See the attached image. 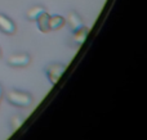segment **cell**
<instances>
[{"mask_svg": "<svg viewBox=\"0 0 147 140\" xmlns=\"http://www.w3.org/2000/svg\"><path fill=\"white\" fill-rule=\"evenodd\" d=\"M67 25H69L70 30L72 31H76L79 28H81L84 26V22H83V18L79 15L78 12L75 10H71V12L67 14Z\"/></svg>", "mask_w": 147, "mask_h": 140, "instance_id": "obj_4", "label": "cell"}, {"mask_svg": "<svg viewBox=\"0 0 147 140\" xmlns=\"http://www.w3.org/2000/svg\"><path fill=\"white\" fill-rule=\"evenodd\" d=\"M31 62V57L27 53L13 54L8 58V64L10 67H27Z\"/></svg>", "mask_w": 147, "mask_h": 140, "instance_id": "obj_3", "label": "cell"}, {"mask_svg": "<svg viewBox=\"0 0 147 140\" xmlns=\"http://www.w3.org/2000/svg\"><path fill=\"white\" fill-rule=\"evenodd\" d=\"M88 32H89V28H86L85 26H83L81 28H79V30L74 31V32H72L71 43H72L75 46H80L81 44L85 41L86 36H88Z\"/></svg>", "mask_w": 147, "mask_h": 140, "instance_id": "obj_6", "label": "cell"}, {"mask_svg": "<svg viewBox=\"0 0 147 140\" xmlns=\"http://www.w3.org/2000/svg\"><path fill=\"white\" fill-rule=\"evenodd\" d=\"M7 100L14 107H30L32 104V95L22 90H10L7 94Z\"/></svg>", "mask_w": 147, "mask_h": 140, "instance_id": "obj_1", "label": "cell"}, {"mask_svg": "<svg viewBox=\"0 0 147 140\" xmlns=\"http://www.w3.org/2000/svg\"><path fill=\"white\" fill-rule=\"evenodd\" d=\"M0 31L5 35H13L16 32V25L9 17L0 13Z\"/></svg>", "mask_w": 147, "mask_h": 140, "instance_id": "obj_5", "label": "cell"}, {"mask_svg": "<svg viewBox=\"0 0 147 140\" xmlns=\"http://www.w3.org/2000/svg\"><path fill=\"white\" fill-rule=\"evenodd\" d=\"M0 58H1V49H0Z\"/></svg>", "mask_w": 147, "mask_h": 140, "instance_id": "obj_12", "label": "cell"}, {"mask_svg": "<svg viewBox=\"0 0 147 140\" xmlns=\"http://www.w3.org/2000/svg\"><path fill=\"white\" fill-rule=\"evenodd\" d=\"M49 17L51 15L48 14V12H44L40 17L36 19V23H38V28L40 32L47 33L49 31Z\"/></svg>", "mask_w": 147, "mask_h": 140, "instance_id": "obj_9", "label": "cell"}, {"mask_svg": "<svg viewBox=\"0 0 147 140\" xmlns=\"http://www.w3.org/2000/svg\"><path fill=\"white\" fill-rule=\"evenodd\" d=\"M66 68L67 66L63 63H51L44 68V72H45L47 79L51 81V84L56 85L59 81L61 76L63 75V72L66 71Z\"/></svg>", "mask_w": 147, "mask_h": 140, "instance_id": "obj_2", "label": "cell"}, {"mask_svg": "<svg viewBox=\"0 0 147 140\" xmlns=\"http://www.w3.org/2000/svg\"><path fill=\"white\" fill-rule=\"evenodd\" d=\"M66 25V18L59 14L49 17V30H59Z\"/></svg>", "mask_w": 147, "mask_h": 140, "instance_id": "obj_8", "label": "cell"}, {"mask_svg": "<svg viewBox=\"0 0 147 140\" xmlns=\"http://www.w3.org/2000/svg\"><path fill=\"white\" fill-rule=\"evenodd\" d=\"M44 12H47V9L43 5H34L26 12V18L28 21H36Z\"/></svg>", "mask_w": 147, "mask_h": 140, "instance_id": "obj_7", "label": "cell"}, {"mask_svg": "<svg viewBox=\"0 0 147 140\" xmlns=\"http://www.w3.org/2000/svg\"><path fill=\"white\" fill-rule=\"evenodd\" d=\"M1 98H3V87L0 85V102H1Z\"/></svg>", "mask_w": 147, "mask_h": 140, "instance_id": "obj_11", "label": "cell"}, {"mask_svg": "<svg viewBox=\"0 0 147 140\" xmlns=\"http://www.w3.org/2000/svg\"><path fill=\"white\" fill-rule=\"evenodd\" d=\"M23 122H25V117H23V116H13L12 120H10V125H12L13 131L18 130V129L22 126Z\"/></svg>", "mask_w": 147, "mask_h": 140, "instance_id": "obj_10", "label": "cell"}]
</instances>
